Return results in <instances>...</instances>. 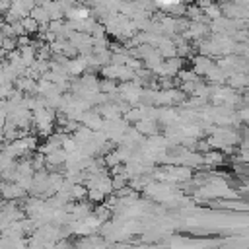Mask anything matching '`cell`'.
<instances>
[{
	"label": "cell",
	"instance_id": "cell-2",
	"mask_svg": "<svg viewBox=\"0 0 249 249\" xmlns=\"http://www.w3.org/2000/svg\"><path fill=\"white\" fill-rule=\"evenodd\" d=\"M160 6H177L181 0H156Z\"/></svg>",
	"mask_w": 249,
	"mask_h": 249
},
{
	"label": "cell",
	"instance_id": "cell-1",
	"mask_svg": "<svg viewBox=\"0 0 249 249\" xmlns=\"http://www.w3.org/2000/svg\"><path fill=\"white\" fill-rule=\"evenodd\" d=\"M70 16H72L74 19H84V18L88 16V12H86V10H74Z\"/></svg>",
	"mask_w": 249,
	"mask_h": 249
}]
</instances>
